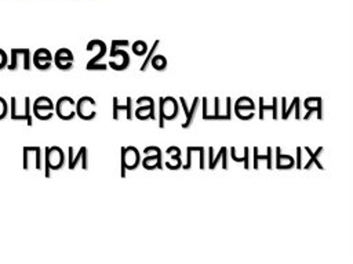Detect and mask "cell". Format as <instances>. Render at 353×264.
<instances>
[{
    "label": "cell",
    "instance_id": "obj_20",
    "mask_svg": "<svg viewBox=\"0 0 353 264\" xmlns=\"http://www.w3.org/2000/svg\"><path fill=\"white\" fill-rule=\"evenodd\" d=\"M316 98H317V97H307V98L305 100L303 105H305V108H306V111H307V113L303 116L305 120H307V119L310 117L312 112H317V119H320V120L323 119V113H321V98L316 102V105H313V102L316 101Z\"/></svg>",
    "mask_w": 353,
    "mask_h": 264
},
{
    "label": "cell",
    "instance_id": "obj_29",
    "mask_svg": "<svg viewBox=\"0 0 353 264\" xmlns=\"http://www.w3.org/2000/svg\"><path fill=\"white\" fill-rule=\"evenodd\" d=\"M214 100H215V101H214V106H215V111H214V113H211V115H207V116L204 117V120H228L226 115H222V113H219V98H218V97H215Z\"/></svg>",
    "mask_w": 353,
    "mask_h": 264
},
{
    "label": "cell",
    "instance_id": "obj_19",
    "mask_svg": "<svg viewBox=\"0 0 353 264\" xmlns=\"http://www.w3.org/2000/svg\"><path fill=\"white\" fill-rule=\"evenodd\" d=\"M106 44L105 43H102L101 44V48H99V53L95 55V57H92L88 62H87V65H85V69L87 70H105L106 68H108V65H105V64H98V61L106 54Z\"/></svg>",
    "mask_w": 353,
    "mask_h": 264
},
{
    "label": "cell",
    "instance_id": "obj_2",
    "mask_svg": "<svg viewBox=\"0 0 353 264\" xmlns=\"http://www.w3.org/2000/svg\"><path fill=\"white\" fill-rule=\"evenodd\" d=\"M179 113L178 102L174 97H160L159 98V127L164 129V122L174 120Z\"/></svg>",
    "mask_w": 353,
    "mask_h": 264
},
{
    "label": "cell",
    "instance_id": "obj_3",
    "mask_svg": "<svg viewBox=\"0 0 353 264\" xmlns=\"http://www.w3.org/2000/svg\"><path fill=\"white\" fill-rule=\"evenodd\" d=\"M22 65V68L25 70H30L32 68V54L29 48H11L10 51V57H8V64H7V69L14 72L17 70L19 66Z\"/></svg>",
    "mask_w": 353,
    "mask_h": 264
},
{
    "label": "cell",
    "instance_id": "obj_23",
    "mask_svg": "<svg viewBox=\"0 0 353 264\" xmlns=\"http://www.w3.org/2000/svg\"><path fill=\"white\" fill-rule=\"evenodd\" d=\"M307 153H309V160L305 163V166H302V169H305V170H307V169H310L312 167V164L314 163L316 166H317V169H320V170H324V166L321 164V162L319 160V156H320V153L323 152V147H319L317 149H316V152L313 153L310 149H309V147H305L303 148Z\"/></svg>",
    "mask_w": 353,
    "mask_h": 264
},
{
    "label": "cell",
    "instance_id": "obj_4",
    "mask_svg": "<svg viewBox=\"0 0 353 264\" xmlns=\"http://www.w3.org/2000/svg\"><path fill=\"white\" fill-rule=\"evenodd\" d=\"M8 115L12 120H25L30 127L33 124V115H32V102L29 97L23 98V111H18V101L15 97L10 98L8 105Z\"/></svg>",
    "mask_w": 353,
    "mask_h": 264
},
{
    "label": "cell",
    "instance_id": "obj_28",
    "mask_svg": "<svg viewBox=\"0 0 353 264\" xmlns=\"http://www.w3.org/2000/svg\"><path fill=\"white\" fill-rule=\"evenodd\" d=\"M230 156H232V160H234L236 163H244V169L248 170L250 169V163H248V147H244V156L243 158H239L236 156V149L234 147L230 148Z\"/></svg>",
    "mask_w": 353,
    "mask_h": 264
},
{
    "label": "cell",
    "instance_id": "obj_15",
    "mask_svg": "<svg viewBox=\"0 0 353 264\" xmlns=\"http://www.w3.org/2000/svg\"><path fill=\"white\" fill-rule=\"evenodd\" d=\"M146 104L148 105H139L135 112H134V116L139 120H148V119H152V120H156V113H154V100L149 95H146Z\"/></svg>",
    "mask_w": 353,
    "mask_h": 264
},
{
    "label": "cell",
    "instance_id": "obj_34",
    "mask_svg": "<svg viewBox=\"0 0 353 264\" xmlns=\"http://www.w3.org/2000/svg\"><path fill=\"white\" fill-rule=\"evenodd\" d=\"M7 64H8V54L3 48H0V70L4 69Z\"/></svg>",
    "mask_w": 353,
    "mask_h": 264
},
{
    "label": "cell",
    "instance_id": "obj_35",
    "mask_svg": "<svg viewBox=\"0 0 353 264\" xmlns=\"http://www.w3.org/2000/svg\"><path fill=\"white\" fill-rule=\"evenodd\" d=\"M226 117L228 120H232V98H226Z\"/></svg>",
    "mask_w": 353,
    "mask_h": 264
},
{
    "label": "cell",
    "instance_id": "obj_32",
    "mask_svg": "<svg viewBox=\"0 0 353 264\" xmlns=\"http://www.w3.org/2000/svg\"><path fill=\"white\" fill-rule=\"evenodd\" d=\"M125 46H130V41H128V40H113L112 44H110V53H109V55H112L113 51L117 50L119 47H125Z\"/></svg>",
    "mask_w": 353,
    "mask_h": 264
},
{
    "label": "cell",
    "instance_id": "obj_26",
    "mask_svg": "<svg viewBox=\"0 0 353 264\" xmlns=\"http://www.w3.org/2000/svg\"><path fill=\"white\" fill-rule=\"evenodd\" d=\"M149 64H150L152 68L156 69V70H164V69L167 68V59H165V57L161 55V54L153 55Z\"/></svg>",
    "mask_w": 353,
    "mask_h": 264
},
{
    "label": "cell",
    "instance_id": "obj_27",
    "mask_svg": "<svg viewBox=\"0 0 353 264\" xmlns=\"http://www.w3.org/2000/svg\"><path fill=\"white\" fill-rule=\"evenodd\" d=\"M281 100H283V111H281L283 113H281V119L285 120V119L290 117V115H291V112H292L294 108H299V97H294V100H292V102H291V105H290L288 108H285V97H283Z\"/></svg>",
    "mask_w": 353,
    "mask_h": 264
},
{
    "label": "cell",
    "instance_id": "obj_10",
    "mask_svg": "<svg viewBox=\"0 0 353 264\" xmlns=\"http://www.w3.org/2000/svg\"><path fill=\"white\" fill-rule=\"evenodd\" d=\"M30 156L34 158V169L41 170L43 169V156H41V148L39 145H30L22 148V167L23 170H29V159Z\"/></svg>",
    "mask_w": 353,
    "mask_h": 264
},
{
    "label": "cell",
    "instance_id": "obj_13",
    "mask_svg": "<svg viewBox=\"0 0 353 264\" xmlns=\"http://www.w3.org/2000/svg\"><path fill=\"white\" fill-rule=\"evenodd\" d=\"M179 101H181V105L185 111V122L182 123V129H189L192 126V123L194 122L196 116H197V111H199V104H200V98L199 97H194L193 98V102H192V106L188 108L186 105V100L183 97H179Z\"/></svg>",
    "mask_w": 353,
    "mask_h": 264
},
{
    "label": "cell",
    "instance_id": "obj_30",
    "mask_svg": "<svg viewBox=\"0 0 353 264\" xmlns=\"http://www.w3.org/2000/svg\"><path fill=\"white\" fill-rule=\"evenodd\" d=\"M148 44L143 40H137L135 43H132V53L138 57H142L148 53Z\"/></svg>",
    "mask_w": 353,
    "mask_h": 264
},
{
    "label": "cell",
    "instance_id": "obj_1",
    "mask_svg": "<svg viewBox=\"0 0 353 264\" xmlns=\"http://www.w3.org/2000/svg\"><path fill=\"white\" fill-rule=\"evenodd\" d=\"M65 153L62 148L52 145L44 148V177H51V170H59L65 164Z\"/></svg>",
    "mask_w": 353,
    "mask_h": 264
},
{
    "label": "cell",
    "instance_id": "obj_8",
    "mask_svg": "<svg viewBox=\"0 0 353 264\" xmlns=\"http://www.w3.org/2000/svg\"><path fill=\"white\" fill-rule=\"evenodd\" d=\"M143 153L146 155L143 158V160H141L142 166L146 169V170H154V169H159L161 170L164 166H163V158H161V149L160 147H154V145H149L143 149Z\"/></svg>",
    "mask_w": 353,
    "mask_h": 264
},
{
    "label": "cell",
    "instance_id": "obj_6",
    "mask_svg": "<svg viewBox=\"0 0 353 264\" xmlns=\"http://www.w3.org/2000/svg\"><path fill=\"white\" fill-rule=\"evenodd\" d=\"M32 115L41 120V122H47L54 116V102L51 98L41 95L37 97L33 104H32Z\"/></svg>",
    "mask_w": 353,
    "mask_h": 264
},
{
    "label": "cell",
    "instance_id": "obj_21",
    "mask_svg": "<svg viewBox=\"0 0 353 264\" xmlns=\"http://www.w3.org/2000/svg\"><path fill=\"white\" fill-rule=\"evenodd\" d=\"M110 57H121V59H123L121 62H114V61L109 62V66L112 69H114V70H124L130 65V55L124 50H121V48L120 50H114Z\"/></svg>",
    "mask_w": 353,
    "mask_h": 264
},
{
    "label": "cell",
    "instance_id": "obj_33",
    "mask_svg": "<svg viewBox=\"0 0 353 264\" xmlns=\"http://www.w3.org/2000/svg\"><path fill=\"white\" fill-rule=\"evenodd\" d=\"M7 115H8V104L3 97H0V120L6 119Z\"/></svg>",
    "mask_w": 353,
    "mask_h": 264
},
{
    "label": "cell",
    "instance_id": "obj_16",
    "mask_svg": "<svg viewBox=\"0 0 353 264\" xmlns=\"http://www.w3.org/2000/svg\"><path fill=\"white\" fill-rule=\"evenodd\" d=\"M212 151H214V148L212 147H210L208 148V169L210 170H214L216 166H218V162L222 159V162H223V170H228V162H226V158H228V155H226V147H222L221 149H219V152H218V155L214 158V155H212Z\"/></svg>",
    "mask_w": 353,
    "mask_h": 264
},
{
    "label": "cell",
    "instance_id": "obj_18",
    "mask_svg": "<svg viewBox=\"0 0 353 264\" xmlns=\"http://www.w3.org/2000/svg\"><path fill=\"white\" fill-rule=\"evenodd\" d=\"M295 167V160L290 155H283L281 148H276V169L277 170H288Z\"/></svg>",
    "mask_w": 353,
    "mask_h": 264
},
{
    "label": "cell",
    "instance_id": "obj_14",
    "mask_svg": "<svg viewBox=\"0 0 353 264\" xmlns=\"http://www.w3.org/2000/svg\"><path fill=\"white\" fill-rule=\"evenodd\" d=\"M68 152H69V155H68V167H69V170H74V167L77 166V163H79L80 160H81V167H83V170H87V169H88L87 148H85V147H81L76 155L73 153V147H69Z\"/></svg>",
    "mask_w": 353,
    "mask_h": 264
},
{
    "label": "cell",
    "instance_id": "obj_24",
    "mask_svg": "<svg viewBox=\"0 0 353 264\" xmlns=\"http://www.w3.org/2000/svg\"><path fill=\"white\" fill-rule=\"evenodd\" d=\"M272 101H273L272 105H265L263 104V97H259V119L261 120L265 117V115H263L265 111H272V117L274 120L277 119V98L273 97Z\"/></svg>",
    "mask_w": 353,
    "mask_h": 264
},
{
    "label": "cell",
    "instance_id": "obj_9",
    "mask_svg": "<svg viewBox=\"0 0 353 264\" xmlns=\"http://www.w3.org/2000/svg\"><path fill=\"white\" fill-rule=\"evenodd\" d=\"M97 106V102L92 97L83 95L76 102V115L83 120H92L97 116V111L94 109Z\"/></svg>",
    "mask_w": 353,
    "mask_h": 264
},
{
    "label": "cell",
    "instance_id": "obj_11",
    "mask_svg": "<svg viewBox=\"0 0 353 264\" xmlns=\"http://www.w3.org/2000/svg\"><path fill=\"white\" fill-rule=\"evenodd\" d=\"M32 64L39 70H47L52 65V54L48 48H37L32 55Z\"/></svg>",
    "mask_w": 353,
    "mask_h": 264
},
{
    "label": "cell",
    "instance_id": "obj_31",
    "mask_svg": "<svg viewBox=\"0 0 353 264\" xmlns=\"http://www.w3.org/2000/svg\"><path fill=\"white\" fill-rule=\"evenodd\" d=\"M159 40H156L154 41V44L150 47V50H148V55L145 57V59H143V62H142V65H141V68H139V70L141 72H143V70H146V68H148V65H149V62H150V59H152V57L154 55V51H156V48L159 47Z\"/></svg>",
    "mask_w": 353,
    "mask_h": 264
},
{
    "label": "cell",
    "instance_id": "obj_36",
    "mask_svg": "<svg viewBox=\"0 0 353 264\" xmlns=\"http://www.w3.org/2000/svg\"><path fill=\"white\" fill-rule=\"evenodd\" d=\"M301 151H302V148L301 147H296V166L295 167H298V169H302V163H301Z\"/></svg>",
    "mask_w": 353,
    "mask_h": 264
},
{
    "label": "cell",
    "instance_id": "obj_7",
    "mask_svg": "<svg viewBox=\"0 0 353 264\" xmlns=\"http://www.w3.org/2000/svg\"><path fill=\"white\" fill-rule=\"evenodd\" d=\"M76 101L69 95H62L54 104V111L61 120H72L76 116Z\"/></svg>",
    "mask_w": 353,
    "mask_h": 264
},
{
    "label": "cell",
    "instance_id": "obj_25",
    "mask_svg": "<svg viewBox=\"0 0 353 264\" xmlns=\"http://www.w3.org/2000/svg\"><path fill=\"white\" fill-rule=\"evenodd\" d=\"M250 111L254 112L255 111V105L252 102V100L250 97H240L236 104H234V111Z\"/></svg>",
    "mask_w": 353,
    "mask_h": 264
},
{
    "label": "cell",
    "instance_id": "obj_12",
    "mask_svg": "<svg viewBox=\"0 0 353 264\" xmlns=\"http://www.w3.org/2000/svg\"><path fill=\"white\" fill-rule=\"evenodd\" d=\"M73 53L69 48H59L55 55H52V62L61 70H69L73 66Z\"/></svg>",
    "mask_w": 353,
    "mask_h": 264
},
{
    "label": "cell",
    "instance_id": "obj_22",
    "mask_svg": "<svg viewBox=\"0 0 353 264\" xmlns=\"http://www.w3.org/2000/svg\"><path fill=\"white\" fill-rule=\"evenodd\" d=\"M266 152H268L266 155H258V147H254V170L259 169V164H258L259 160H266V167L269 170L273 169V164H272V152H273V149H272V147H268Z\"/></svg>",
    "mask_w": 353,
    "mask_h": 264
},
{
    "label": "cell",
    "instance_id": "obj_17",
    "mask_svg": "<svg viewBox=\"0 0 353 264\" xmlns=\"http://www.w3.org/2000/svg\"><path fill=\"white\" fill-rule=\"evenodd\" d=\"M127 104L125 105H120L119 104V98L117 97H113V119L114 120H119V112L121 111H125V116L128 120L132 119V98L131 97H127Z\"/></svg>",
    "mask_w": 353,
    "mask_h": 264
},
{
    "label": "cell",
    "instance_id": "obj_5",
    "mask_svg": "<svg viewBox=\"0 0 353 264\" xmlns=\"http://www.w3.org/2000/svg\"><path fill=\"white\" fill-rule=\"evenodd\" d=\"M120 153H121L120 177L125 178V171L135 170L138 167V164L141 163V155H139V151L137 149V147H132V145L121 147Z\"/></svg>",
    "mask_w": 353,
    "mask_h": 264
},
{
    "label": "cell",
    "instance_id": "obj_37",
    "mask_svg": "<svg viewBox=\"0 0 353 264\" xmlns=\"http://www.w3.org/2000/svg\"><path fill=\"white\" fill-rule=\"evenodd\" d=\"M201 100V109H203V119L205 117V115H207V98L204 97V98H200Z\"/></svg>",
    "mask_w": 353,
    "mask_h": 264
}]
</instances>
